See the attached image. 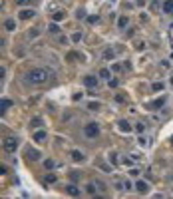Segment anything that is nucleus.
<instances>
[{
	"label": "nucleus",
	"mask_w": 173,
	"mask_h": 199,
	"mask_svg": "<svg viewBox=\"0 0 173 199\" xmlns=\"http://www.w3.org/2000/svg\"><path fill=\"white\" fill-rule=\"evenodd\" d=\"M135 189H137V193H147V191H149V185H147L145 181H139V179H137V181H135Z\"/></svg>",
	"instance_id": "obj_5"
},
{
	"label": "nucleus",
	"mask_w": 173,
	"mask_h": 199,
	"mask_svg": "<svg viewBox=\"0 0 173 199\" xmlns=\"http://www.w3.org/2000/svg\"><path fill=\"white\" fill-rule=\"evenodd\" d=\"M46 181H48V183H54V181H56V175H54V173H48V175H46Z\"/></svg>",
	"instance_id": "obj_26"
},
{
	"label": "nucleus",
	"mask_w": 173,
	"mask_h": 199,
	"mask_svg": "<svg viewBox=\"0 0 173 199\" xmlns=\"http://www.w3.org/2000/svg\"><path fill=\"white\" fill-rule=\"evenodd\" d=\"M84 133H86V137H98V135H100V125H98L96 121H90L86 127H84Z\"/></svg>",
	"instance_id": "obj_2"
},
{
	"label": "nucleus",
	"mask_w": 173,
	"mask_h": 199,
	"mask_svg": "<svg viewBox=\"0 0 173 199\" xmlns=\"http://www.w3.org/2000/svg\"><path fill=\"white\" fill-rule=\"evenodd\" d=\"M46 137H48L46 131H36V133H34V141H36V143H44Z\"/></svg>",
	"instance_id": "obj_8"
},
{
	"label": "nucleus",
	"mask_w": 173,
	"mask_h": 199,
	"mask_svg": "<svg viewBox=\"0 0 173 199\" xmlns=\"http://www.w3.org/2000/svg\"><path fill=\"white\" fill-rule=\"evenodd\" d=\"M88 108H90V110H100V102H90Z\"/></svg>",
	"instance_id": "obj_24"
},
{
	"label": "nucleus",
	"mask_w": 173,
	"mask_h": 199,
	"mask_svg": "<svg viewBox=\"0 0 173 199\" xmlns=\"http://www.w3.org/2000/svg\"><path fill=\"white\" fill-rule=\"evenodd\" d=\"M50 32H54V34H58V32H60V26H58L56 22H52V24H50Z\"/></svg>",
	"instance_id": "obj_19"
},
{
	"label": "nucleus",
	"mask_w": 173,
	"mask_h": 199,
	"mask_svg": "<svg viewBox=\"0 0 173 199\" xmlns=\"http://www.w3.org/2000/svg\"><path fill=\"white\" fill-rule=\"evenodd\" d=\"M100 76H102L104 80H112V72H110V70H102Z\"/></svg>",
	"instance_id": "obj_16"
},
{
	"label": "nucleus",
	"mask_w": 173,
	"mask_h": 199,
	"mask_svg": "<svg viewBox=\"0 0 173 199\" xmlns=\"http://www.w3.org/2000/svg\"><path fill=\"white\" fill-rule=\"evenodd\" d=\"M64 16H66V14H64L62 10H60V12H56V14H54V22H58V20H64Z\"/></svg>",
	"instance_id": "obj_18"
},
{
	"label": "nucleus",
	"mask_w": 173,
	"mask_h": 199,
	"mask_svg": "<svg viewBox=\"0 0 173 199\" xmlns=\"http://www.w3.org/2000/svg\"><path fill=\"white\" fill-rule=\"evenodd\" d=\"M32 16H34V10H22V12H20V18H22V20H28V18H32Z\"/></svg>",
	"instance_id": "obj_14"
},
{
	"label": "nucleus",
	"mask_w": 173,
	"mask_h": 199,
	"mask_svg": "<svg viewBox=\"0 0 173 199\" xmlns=\"http://www.w3.org/2000/svg\"><path fill=\"white\" fill-rule=\"evenodd\" d=\"M84 84H86L88 88H96V86H98V78H96V76H86V78H84Z\"/></svg>",
	"instance_id": "obj_6"
},
{
	"label": "nucleus",
	"mask_w": 173,
	"mask_h": 199,
	"mask_svg": "<svg viewBox=\"0 0 173 199\" xmlns=\"http://www.w3.org/2000/svg\"><path fill=\"white\" fill-rule=\"evenodd\" d=\"M161 90H163V84L161 82H155L153 84V92H161Z\"/></svg>",
	"instance_id": "obj_23"
},
{
	"label": "nucleus",
	"mask_w": 173,
	"mask_h": 199,
	"mask_svg": "<svg viewBox=\"0 0 173 199\" xmlns=\"http://www.w3.org/2000/svg\"><path fill=\"white\" fill-rule=\"evenodd\" d=\"M128 22H130V20H128V16H122V18L118 20V26H120V28H126V26H128Z\"/></svg>",
	"instance_id": "obj_15"
},
{
	"label": "nucleus",
	"mask_w": 173,
	"mask_h": 199,
	"mask_svg": "<svg viewBox=\"0 0 173 199\" xmlns=\"http://www.w3.org/2000/svg\"><path fill=\"white\" fill-rule=\"evenodd\" d=\"M110 88H118V80H116V78L110 80Z\"/></svg>",
	"instance_id": "obj_28"
},
{
	"label": "nucleus",
	"mask_w": 173,
	"mask_h": 199,
	"mask_svg": "<svg viewBox=\"0 0 173 199\" xmlns=\"http://www.w3.org/2000/svg\"><path fill=\"white\" fill-rule=\"evenodd\" d=\"M16 147H18V139L16 137H4V151L12 153V151H16Z\"/></svg>",
	"instance_id": "obj_3"
},
{
	"label": "nucleus",
	"mask_w": 173,
	"mask_h": 199,
	"mask_svg": "<svg viewBox=\"0 0 173 199\" xmlns=\"http://www.w3.org/2000/svg\"><path fill=\"white\" fill-rule=\"evenodd\" d=\"M30 125H32V127H40V125H42V119H40V118H34Z\"/></svg>",
	"instance_id": "obj_21"
},
{
	"label": "nucleus",
	"mask_w": 173,
	"mask_h": 199,
	"mask_svg": "<svg viewBox=\"0 0 173 199\" xmlns=\"http://www.w3.org/2000/svg\"><path fill=\"white\" fill-rule=\"evenodd\" d=\"M163 12L165 14H171L173 12V0H165L163 2Z\"/></svg>",
	"instance_id": "obj_11"
},
{
	"label": "nucleus",
	"mask_w": 173,
	"mask_h": 199,
	"mask_svg": "<svg viewBox=\"0 0 173 199\" xmlns=\"http://www.w3.org/2000/svg\"><path fill=\"white\" fill-rule=\"evenodd\" d=\"M112 163H114V165L118 163V155H116V153H112Z\"/></svg>",
	"instance_id": "obj_32"
},
{
	"label": "nucleus",
	"mask_w": 173,
	"mask_h": 199,
	"mask_svg": "<svg viewBox=\"0 0 173 199\" xmlns=\"http://www.w3.org/2000/svg\"><path fill=\"white\" fill-rule=\"evenodd\" d=\"M44 167H46V169H54V161H52V159H46V161H44Z\"/></svg>",
	"instance_id": "obj_25"
},
{
	"label": "nucleus",
	"mask_w": 173,
	"mask_h": 199,
	"mask_svg": "<svg viewBox=\"0 0 173 199\" xmlns=\"http://www.w3.org/2000/svg\"><path fill=\"white\" fill-rule=\"evenodd\" d=\"M16 2H20V4H24V2H26V0H16Z\"/></svg>",
	"instance_id": "obj_33"
},
{
	"label": "nucleus",
	"mask_w": 173,
	"mask_h": 199,
	"mask_svg": "<svg viewBox=\"0 0 173 199\" xmlns=\"http://www.w3.org/2000/svg\"><path fill=\"white\" fill-rule=\"evenodd\" d=\"M171 145H173V137H171Z\"/></svg>",
	"instance_id": "obj_34"
},
{
	"label": "nucleus",
	"mask_w": 173,
	"mask_h": 199,
	"mask_svg": "<svg viewBox=\"0 0 173 199\" xmlns=\"http://www.w3.org/2000/svg\"><path fill=\"white\" fill-rule=\"evenodd\" d=\"M104 60H114V50H106L104 52Z\"/></svg>",
	"instance_id": "obj_17"
},
{
	"label": "nucleus",
	"mask_w": 173,
	"mask_h": 199,
	"mask_svg": "<svg viewBox=\"0 0 173 199\" xmlns=\"http://www.w3.org/2000/svg\"><path fill=\"white\" fill-rule=\"evenodd\" d=\"M161 106H165V98H159V100L151 102V104H149V110H159Z\"/></svg>",
	"instance_id": "obj_7"
},
{
	"label": "nucleus",
	"mask_w": 173,
	"mask_h": 199,
	"mask_svg": "<svg viewBox=\"0 0 173 199\" xmlns=\"http://www.w3.org/2000/svg\"><path fill=\"white\" fill-rule=\"evenodd\" d=\"M10 106H12V102H10V100H2V112H6Z\"/></svg>",
	"instance_id": "obj_20"
},
{
	"label": "nucleus",
	"mask_w": 173,
	"mask_h": 199,
	"mask_svg": "<svg viewBox=\"0 0 173 199\" xmlns=\"http://www.w3.org/2000/svg\"><path fill=\"white\" fill-rule=\"evenodd\" d=\"M130 173L133 175V177H135V175H139V169H130Z\"/></svg>",
	"instance_id": "obj_31"
},
{
	"label": "nucleus",
	"mask_w": 173,
	"mask_h": 199,
	"mask_svg": "<svg viewBox=\"0 0 173 199\" xmlns=\"http://www.w3.org/2000/svg\"><path fill=\"white\" fill-rule=\"evenodd\" d=\"M72 161H76V163H82V161H84V153L74 149V151H72Z\"/></svg>",
	"instance_id": "obj_9"
},
{
	"label": "nucleus",
	"mask_w": 173,
	"mask_h": 199,
	"mask_svg": "<svg viewBox=\"0 0 173 199\" xmlns=\"http://www.w3.org/2000/svg\"><path fill=\"white\" fill-rule=\"evenodd\" d=\"M135 129H137V131H139V133H141V131H143V129H145V125H143V123H137V125H135Z\"/></svg>",
	"instance_id": "obj_30"
},
{
	"label": "nucleus",
	"mask_w": 173,
	"mask_h": 199,
	"mask_svg": "<svg viewBox=\"0 0 173 199\" xmlns=\"http://www.w3.org/2000/svg\"><path fill=\"white\" fill-rule=\"evenodd\" d=\"M4 28H6L8 32H12V30H16V22L10 20V18H6V20H4Z\"/></svg>",
	"instance_id": "obj_10"
},
{
	"label": "nucleus",
	"mask_w": 173,
	"mask_h": 199,
	"mask_svg": "<svg viewBox=\"0 0 173 199\" xmlns=\"http://www.w3.org/2000/svg\"><path fill=\"white\" fill-rule=\"evenodd\" d=\"M66 191H68V195H76V197L80 195V189H78L76 185H68V187H66Z\"/></svg>",
	"instance_id": "obj_12"
},
{
	"label": "nucleus",
	"mask_w": 173,
	"mask_h": 199,
	"mask_svg": "<svg viewBox=\"0 0 173 199\" xmlns=\"http://www.w3.org/2000/svg\"><path fill=\"white\" fill-rule=\"evenodd\" d=\"M24 153H26L24 157L30 159V161H36V159L40 157V151H36V149H32V147H26V151H24Z\"/></svg>",
	"instance_id": "obj_4"
},
{
	"label": "nucleus",
	"mask_w": 173,
	"mask_h": 199,
	"mask_svg": "<svg viewBox=\"0 0 173 199\" xmlns=\"http://www.w3.org/2000/svg\"><path fill=\"white\" fill-rule=\"evenodd\" d=\"M26 84H32V86H42L46 84L48 80H50V72L46 70V68H34V70H30V72H26Z\"/></svg>",
	"instance_id": "obj_1"
},
{
	"label": "nucleus",
	"mask_w": 173,
	"mask_h": 199,
	"mask_svg": "<svg viewBox=\"0 0 173 199\" xmlns=\"http://www.w3.org/2000/svg\"><path fill=\"white\" fill-rule=\"evenodd\" d=\"M88 193H90V195H94V193H96V187H94V183H90V185H88V189H86Z\"/></svg>",
	"instance_id": "obj_27"
},
{
	"label": "nucleus",
	"mask_w": 173,
	"mask_h": 199,
	"mask_svg": "<svg viewBox=\"0 0 173 199\" xmlns=\"http://www.w3.org/2000/svg\"><path fill=\"white\" fill-rule=\"evenodd\" d=\"M120 129H122V131H126V133H128V131H131V125H130V121H126V119H122V121H120Z\"/></svg>",
	"instance_id": "obj_13"
},
{
	"label": "nucleus",
	"mask_w": 173,
	"mask_h": 199,
	"mask_svg": "<svg viewBox=\"0 0 173 199\" xmlns=\"http://www.w3.org/2000/svg\"><path fill=\"white\" fill-rule=\"evenodd\" d=\"M80 40H82V34H80V32H74V34H72V42H74V44L80 42Z\"/></svg>",
	"instance_id": "obj_22"
},
{
	"label": "nucleus",
	"mask_w": 173,
	"mask_h": 199,
	"mask_svg": "<svg viewBox=\"0 0 173 199\" xmlns=\"http://www.w3.org/2000/svg\"><path fill=\"white\" fill-rule=\"evenodd\" d=\"M171 84H173V78H171Z\"/></svg>",
	"instance_id": "obj_35"
},
{
	"label": "nucleus",
	"mask_w": 173,
	"mask_h": 199,
	"mask_svg": "<svg viewBox=\"0 0 173 199\" xmlns=\"http://www.w3.org/2000/svg\"><path fill=\"white\" fill-rule=\"evenodd\" d=\"M88 22H90V24H94V22H98V16H88Z\"/></svg>",
	"instance_id": "obj_29"
}]
</instances>
